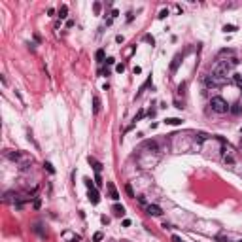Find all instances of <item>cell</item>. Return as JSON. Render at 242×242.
Returning <instances> with one entry per match:
<instances>
[{"label":"cell","mask_w":242,"mask_h":242,"mask_svg":"<svg viewBox=\"0 0 242 242\" xmlns=\"http://www.w3.org/2000/svg\"><path fill=\"white\" fill-rule=\"evenodd\" d=\"M146 212H148L149 216H161V214H163L161 206H157V204H148V206H146Z\"/></svg>","instance_id":"cell-3"},{"label":"cell","mask_w":242,"mask_h":242,"mask_svg":"<svg viewBox=\"0 0 242 242\" xmlns=\"http://www.w3.org/2000/svg\"><path fill=\"white\" fill-rule=\"evenodd\" d=\"M112 212H113V214H116V216H125V208H123V206H121V204H113L112 206Z\"/></svg>","instance_id":"cell-6"},{"label":"cell","mask_w":242,"mask_h":242,"mask_svg":"<svg viewBox=\"0 0 242 242\" xmlns=\"http://www.w3.org/2000/svg\"><path fill=\"white\" fill-rule=\"evenodd\" d=\"M210 106H212V110H214L216 113H225L227 110H229V104H227V100L223 97H212Z\"/></svg>","instance_id":"cell-2"},{"label":"cell","mask_w":242,"mask_h":242,"mask_svg":"<svg viewBox=\"0 0 242 242\" xmlns=\"http://www.w3.org/2000/svg\"><path fill=\"white\" fill-rule=\"evenodd\" d=\"M144 116H146V112H144V110H140V112H138V116L134 117V121H138V119H142V117H144Z\"/></svg>","instance_id":"cell-23"},{"label":"cell","mask_w":242,"mask_h":242,"mask_svg":"<svg viewBox=\"0 0 242 242\" xmlns=\"http://www.w3.org/2000/svg\"><path fill=\"white\" fill-rule=\"evenodd\" d=\"M66 13H68V6L62 4L61 10H59V17H61V19H66Z\"/></svg>","instance_id":"cell-10"},{"label":"cell","mask_w":242,"mask_h":242,"mask_svg":"<svg viewBox=\"0 0 242 242\" xmlns=\"http://www.w3.org/2000/svg\"><path fill=\"white\" fill-rule=\"evenodd\" d=\"M165 123H167V125H182L183 121H182L180 117H167V119H165Z\"/></svg>","instance_id":"cell-7"},{"label":"cell","mask_w":242,"mask_h":242,"mask_svg":"<svg viewBox=\"0 0 242 242\" xmlns=\"http://www.w3.org/2000/svg\"><path fill=\"white\" fill-rule=\"evenodd\" d=\"M229 70H231V62H227V61H219L218 65L214 66V70H212V76L218 78V80H225V76L229 74Z\"/></svg>","instance_id":"cell-1"},{"label":"cell","mask_w":242,"mask_h":242,"mask_svg":"<svg viewBox=\"0 0 242 242\" xmlns=\"http://www.w3.org/2000/svg\"><path fill=\"white\" fill-rule=\"evenodd\" d=\"M218 240H219V242H229V240H227V238H223V237H219Z\"/></svg>","instance_id":"cell-33"},{"label":"cell","mask_w":242,"mask_h":242,"mask_svg":"<svg viewBox=\"0 0 242 242\" xmlns=\"http://www.w3.org/2000/svg\"><path fill=\"white\" fill-rule=\"evenodd\" d=\"M144 40H146V42H149V44H151V46L155 44V40H153V36H149V34H146V36H144Z\"/></svg>","instance_id":"cell-20"},{"label":"cell","mask_w":242,"mask_h":242,"mask_svg":"<svg viewBox=\"0 0 242 242\" xmlns=\"http://www.w3.org/2000/svg\"><path fill=\"white\" fill-rule=\"evenodd\" d=\"M116 70H117V72L121 74V72H123V70H125V65H117V66H116Z\"/></svg>","instance_id":"cell-29"},{"label":"cell","mask_w":242,"mask_h":242,"mask_svg":"<svg viewBox=\"0 0 242 242\" xmlns=\"http://www.w3.org/2000/svg\"><path fill=\"white\" fill-rule=\"evenodd\" d=\"M182 242H183V240H182Z\"/></svg>","instance_id":"cell-36"},{"label":"cell","mask_w":242,"mask_h":242,"mask_svg":"<svg viewBox=\"0 0 242 242\" xmlns=\"http://www.w3.org/2000/svg\"><path fill=\"white\" fill-rule=\"evenodd\" d=\"M240 132H242V129H240Z\"/></svg>","instance_id":"cell-35"},{"label":"cell","mask_w":242,"mask_h":242,"mask_svg":"<svg viewBox=\"0 0 242 242\" xmlns=\"http://www.w3.org/2000/svg\"><path fill=\"white\" fill-rule=\"evenodd\" d=\"M40 206H42V201H40V199H36V201H34V208H36V210H38V208H40Z\"/></svg>","instance_id":"cell-28"},{"label":"cell","mask_w":242,"mask_h":242,"mask_svg":"<svg viewBox=\"0 0 242 242\" xmlns=\"http://www.w3.org/2000/svg\"><path fill=\"white\" fill-rule=\"evenodd\" d=\"M85 186H87V189H97V187H95V183L91 182L89 178H85Z\"/></svg>","instance_id":"cell-16"},{"label":"cell","mask_w":242,"mask_h":242,"mask_svg":"<svg viewBox=\"0 0 242 242\" xmlns=\"http://www.w3.org/2000/svg\"><path fill=\"white\" fill-rule=\"evenodd\" d=\"M125 191L129 193V197H134V191H132V187H131V183H127V186H125Z\"/></svg>","instance_id":"cell-18"},{"label":"cell","mask_w":242,"mask_h":242,"mask_svg":"<svg viewBox=\"0 0 242 242\" xmlns=\"http://www.w3.org/2000/svg\"><path fill=\"white\" fill-rule=\"evenodd\" d=\"M89 201L93 202V204H98V202H100V195H98L97 189H89Z\"/></svg>","instance_id":"cell-4"},{"label":"cell","mask_w":242,"mask_h":242,"mask_svg":"<svg viewBox=\"0 0 242 242\" xmlns=\"http://www.w3.org/2000/svg\"><path fill=\"white\" fill-rule=\"evenodd\" d=\"M233 161H234V159L231 157V155H225V163H233Z\"/></svg>","instance_id":"cell-31"},{"label":"cell","mask_w":242,"mask_h":242,"mask_svg":"<svg viewBox=\"0 0 242 242\" xmlns=\"http://www.w3.org/2000/svg\"><path fill=\"white\" fill-rule=\"evenodd\" d=\"M233 78H234V83H237V85H238V87L242 89V76H240V74H234Z\"/></svg>","instance_id":"cell-14"},{"label":"cell","mask_w":242,"mask_h":242,"mask_svg":"<svg viewBox=\"0 0 242 242\" xmlns=\"http://www.w3.org/2000/svg\"><path fill=\"white\" fill-rule=\"evenodd\" d=\"M89 163H91V165L95 167V170H97V172H100V168H102V165H100V163H98L97 159H93V157H89Z\"/></svg>","instance_id":"cell-9"},{"label":"cell","mask_w":242,"mask_h":242,"mask_svg":"<svg viewBox=\"0 0 242 242\" xmlns=\"http://www.w3.org/2000/svg\"><path fill=\"white\" fill-rule=\"evenodd\" d=\"M238 242H242V240H238Z\"/></svg>","instance_id":"cell-34"},{"label":"cell","mask_w":242,"mask_h":242,"mask_svg":"<svg viewBox=\"0 0 242 242\" xmlns=\"http://www.w3.org/2000/svg\"><path fill=\"white\" fill-rule=\"evenodd\" d=\"M95 182H97V186H102V178H100V174H98V172L95 176Z\"/></svg>","instance_id":"cell-22"},{"label":"cell","mask_w":242,"mask_h":242,"mask_svg":"<svg viewBox=\"0 0 242 242\" xmlns=\"http://www.w3.org/2000/svg\"><path fill=\"white\" fill-rule=\"evenodd\" d=\"M149 149H157V144H155V142H148V144H146Z\"/></svg>","instance_id":"cell-25"},{"label":"cell","mask_w":242,"mask_h":242,"mask_svg":"<svg viewBox=\"0 0 242 242\" xmlns=\"http://www.w3.org/2000/svg\"><path fill=\"white\" fill-rule=\"evenodd\" d=\"M97 61H98V62L104 61V49H98V51H97Z\"/></svg>","instance_id":"cell-15"},{"label":"cell","mask_w":242,"mask_h":242,"mask_svg":"<svg viewBox=\"0 0 242 242\" xmlns=\"http://www.w3.org/2000/svg\"><path fill=\"white\" fill-rule=\"evenodd\" d=\"M108 191H110V197L113 199V201H117V199H119V193H117V189H116V186H113L112 182H108Z\"/></svg>","instance_id":"cell-5"},{"label":"cell","mask_w":242,"mask_h":242,"mask_svg":"<svg viewBox=\"0 0 242 242\" xmlns=\"http://www.w3.org/2000/svg\"><path fill=\"white\" fill-rule=\"evenodd\" d=\"M93 240H95V242H100V240H102V233H95Z\"/></svg>","instance_id":"cell-21"},{"label":"cell","mask_w":242,"mask_h":242,"mask_svg":"<svg viewBox=\"0 0 242 242\" xmlns=\"http://www.w3.org/2000/svg\"><path fill=\"white\" fill-rule=\"evenodd\" d=\"M231 112L234 113V116H238V113H242V106H240V104H233V108H231Z\"/></svg>","instance_id":"cell-12"},{"label":"cell","mask_w":242,"mask_h":242,"mask_svg":"<svg viewBox=\"0 0 242 242\" xmlns=\"http://www.w3.org/2000/svg\"><path fill=\"white\" fill-rule=\"evenodd\" d=\"M223 30H225V32H227V30L233 32V30H234V27H233V25H225V27H223Z\"/></svg>","instance_id":"cell-26"},{"label":"cell","mask_w":242,"mask_h":242,"mask_svg":"<svg viewBox=\"0 0 242 242\" xmlns=\"http://www.w3.org/2000/svg\"><path fill=\"white\" fill-rule=\"evenodd\" d=\"M197 138H199V142H204V140H206V134H204V132H199Z\"/></svg>","instance_id":"cell-24"},{"label":"cell","mask_w":242,"mask_h":242,"mask_svg":"<svg viewBox=\"0 0 242 242\" xmlns=\"http://www.w3.org/2000/svg\"><path fill=\"white\" fill-rule=\"evenodd\" d=\"M100 8H102V6H100V2H95L93 10H95V13H97V15H98V13H100Z\"/></svg>","instance_id":"cell-19"},{"label":"cell","mask_w":242,"mask_h":242,"mask_svg":"<svg viewBox=\"0 0 242 242\" xmlns=\"http://www.w3.org/2000/svg\"><path fill=\"white\" fill-rule=\"evenodd\" d=\"M172 240H174V242H182V238H180V237H176V234L172 237Z\"/></svg>","instance_id":"cell-32"},{"label":"cell","mask_w":242,"mask_h":242,"mask_svg":"<svg viewBox=\"0 0 242 242\" xmlns=\"http://www.w3.org/2000/svg\"><path fill=\"white\" fill-rule=\"evenodd\" d=\"M123 227H131V219H123Z\"/></svg>","instance_id":"cell-30"},{"label":"cell","mask_w":242,"mask_h":242,"mask_svg":"<svg viewBox=\"0 0 242 242\" xmlns=\"http://www.w3.org/2000/svg\"><path fill=\"white\" fill-rule=\"evenodd\" d=\"M6 157L11 161H17V159H21V153L19 151H6Z\"/></svg>","instance_id":"cell-8"},{"label":"cell","mask_w":242,"mask_h":242,"mask_svg":"<svg viewBox=\"0 0 242 242\" xmlns=\"http://www.w3.org/2000/svg\"><path fill=\"white\" fill-rule=\"evenodd\" d=\"M44 167L47 168V172H49V174H55V168L51 167V163H44Z\"/></svg>","instance_id":"cell-17"},{"label":"cell","mask_w":242,"mask_h":242,"mask_svg":"<svg viewBox=\"0 0 242 242\" xmlns=\"http://www.w3.org/2000/svg\"><path fill=\"white\" fill-rule=\"evenodd\" d=\"M167 15H168V10H163V11L159 13V17H161V19H165Z\"/></svg>","instance_id":"cell-27"},{"label":"cell","mask_w":242,"mask_h":242,"mask_svg":"<svg viewBox=\"0 0 242 242\" xmlns=\"http://www.w3.org/2000/svg\"><path fill=\"white\" fill-rule=\"evenodd\" d=\"M178 65H180V55H176V57H174L172 65H170V70H172V72H176V68H178Z\"/></svg>","instance_id":"cell-11"},{"label":"cell","mask_w":242,"mask_h":242,"mask_svg":"<svg viewBox=\"0 0 242 242\" xmlns=\"http://www.w3.org/2000/svg\"><path fill=\"white\" fill-rule=\"evenodd\" d=\"M93 104H95V113H98V110H100V98L95 97L93 98Z\"/></svg>","instance_id":"cell-13"}]
</instances>
